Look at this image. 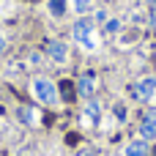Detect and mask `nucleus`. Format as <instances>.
<instances>
[{"instance_id":"9b49d317","label":"nucleus","mask_w":156,"mask_h":156,"mask_svg":"<svg viewBox=\"0 0 156 156\" xmlns=\"http://www.w3.org/2000/svg\"><path fill=\"white\" fill-rule=\"evenodd\" d=\"M16 115H19V121H25L27 126L33 123V110H30V107H19V112H16Z\"/></svg>"},{"instance_id":"f8f14e48","label":"nucleus","mask_w":156,"mask_h":156,"mask_svg":"<svg viewBox=\"0 0 156 156\" xmlns=\"http://www.w3.org/2000/svg\"><path fill=\"white\" fill-rule=\"evenodd\" d=\"M60 93H63V99H69V101L74 99V90H71V85H66V82L60 85Z\"/></svg>"},{"instance_id":"0eeeda50","label":"nucleus","mask_w":156,"mask_h":156,"mask_svg":"<svg viewBox=\"0 0 156 156\" xmlns=\"http://www.w3.org/2000/svg\"><path fill=\"white\" fill-rule=\"evenodd\" d=\"M151 154V143L148 140H132L129 145H126V156H148Z\"/></svg>"},{"instance_id":"423d86ee","label":"nucleus","mask_w":156,"mask_h":156,"mask_svg":"<svg viewBox=\"0 0 156 156\" xmlns=\"http://www.w3.org/2000/svg\"><path fill=\"white\" fill-rule=\"evenodd\" d=\"M47 55H49L52 63H66V60H69V47H66L63 41L52 38V41L47 44Z\"/></svg>"},{"instance_id":"20e7f679","label":"nucleus","mask_w":156,"mask_h":156,"mask_svg":"<svg viewBox=\"0 0 156 156\" xmlns=\"http://www.w3.org/2000/svg\"><path fill=\"white\" fill-rule=\"evenodd\" d=\"M93 93H96V77H93V71H85L77 80V96H82L88 101V99H93Z\"/></svg>"},{"instance_id":"dca6fc26","label":"nucleus","mask_w":156,"mask_h":156,"mask_svg":"<svg viewBox=\"0 0 156 156\" xmlns=\"http://www.w3.org/2000/svg\"><path fill=\"white\" fill-rule=\"evenodd\" d=\"M145 3H151V5H154V3H156V0H145Z\"/></svg>"},{"instance_id":"f03ea898","label":"nucleus","mask_w":156,"mask_h":156,"mask_svg":"<svg viewBox=\"0 0 156 156\" xmlns=\"http://www.w3.org/2000/svg\"><path fill=\"white\" fill-rule=\"evenodd\" d=\"M156 96V77H140L132 85V99L134 101H151Z\"/></svg>"},{"instance_id":"f257e3e1","label":"nucleus","mask_w":156,"mask_h":156,"mask_svg":"<svg viewBox=\"0 0 156 156\" xmlns=\"http://www.w3.org/2000/svg\"><path fill=\"white\" fill-rule=\"evenodd\" d=\"M33 96H36V101L38 104H44V107H55L58 104V85L49 80V77H36L33 80Z\"/></svg>"},{"instance_id":"4468645a","label":"nucleus","mask_w":156,"mask_h":156,"mask_svg":"<svg viewBox=\"0 0 156 156\" xmlns=\"http://www.w3.org/2000/svg\"><path fill=\"white\" fill-rule=\"evenodd\" d=\"M5 49V38H3V33H0V52Z\"/></svg>"},{"instance_id":"1a4fd4ad","label":"nucleus","mask_w":156,"mask_h":156,"mask_svg":"<svg viewBox=\"0 0 156 156\" xmlns=\"http://www.w3.org/2000/svg\"><path fill=\"white\" fill-rule=\"evenodd\" d=\"M47 8H49L52 16H66V0H49Z\"/></svg>"},{"instance_id":"9d476101","label":"nucleus","mask_w":156,"mask_h":156,"mask_svg":"<svg viewBox=\"0 0 156 156\" xmlns=\"http://www.w3.org/2000/svg\"><path fill=\"white\" fill-rule=\"evenodd\" d=\"M71 5H74L80 14H88V11H90V5H93V0H71Z\"/></svg>"},{"instance_id":"7ed1b4c3","label":"nucleus","mask_w":156,"mask_h":156,"mask_svg":"<svg viewBox=\"0 0 156 156\" xmlns=\"http://www.w3.org/2000/svg\"><path fill=\"white\" fill-rule=\"evenodd\" d=\"M74 38L82 44V47H93V19L90 16H80L74 22Z\"/></svg>"},{"instance_id":"6e6552de","label":"nucleus","mask_w":156,"mask_h":156,"mask_svg":"<svg viewBox=\"0 0 156 156\" xmlns=\"http://www.w3.org/2000/svg\"><path fill=\"white\" fill-rule=\"evenodd\" d=\"M99 118H101L99 101H96V99H88V104H85V121H88L90 126H96V123H99Z\"/></svg>"},{"instance_id":"2eb2a0df","label":"nucleus","mask_w":156,"mask_h":156,"mask_svg":"<svg viewBox=\"0 0 156 156\" xmlns=\"http://www.w3.org/2000/svg\"><path fill=\"white\" fill-rule=\"evenodd\" d=\"M80 156H96V151H82Z\"/></svg>"},{"instance_id":"ddd939ff","label":"nucleus","mask_w":156,"mask_h":156,"mask_svg":"<svg viewBox=\"0 0 156 156\" xmlns=\"http://www.w3.org/2000/svg\"><path fill=\"white\" fill-rule=\"evenodd\" d=\"M148 22H151V27L156 30V3L151 5V11H148Z\"/></svg>"},{"instance_id":"39448f33","label":"nucleus","mask_w":156,"mask_h":156,"mask_svg":"<svg viewBox=\"0 0 156 156\" xmlns=\"http://www.w3.org/2000/svg\"><path fill=\"white\" fill-rule=\"evenodd\" d=\"M140 137L143 140H156V110H148L140 121Z\"/></svg>"}]
</instances>
